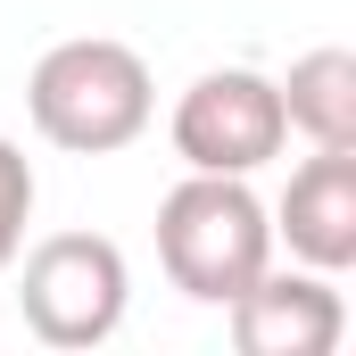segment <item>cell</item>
Instances as JSON below:
<instances>
[{
	"label": "cell",
	"instance_id": "cell-1",
	"mask_svg": "<svg viewBox=\"0 0 356 356\" xmlns=\"http://www.w3.org/2000/svg\"><path fill=\"white\" fill-rule=\"evenodd\" d=\"M149 108H158V91H149L141 50H124V42H108V33H83V42L42 50V67H33V83H25L33 133H42L50 149H67V158L133 149V141L149 133Z\"/></svg>",
	"mask_w": 356,
	"mask_h": 356
},
{
	"label": "cell",
	"instance_id": "cell-8",
	"mask_svg": "<svg viewBox=\"0 0 356 356\" xmlns=\"http://www.w3.org/2000/svg\"><path fill=\"white\" fill-rule=\"evenodd\" d=\"M25 224H33V166H25V149L0 133V273L17 266V249H25Z\"/></svg>",
	"mask_w": 356,
	"mask_h": 356
},
{
	"label": "cell",
	"instance_id": "cell-4",
	"mask_svg": "<svg viewBox=\"0 0 356 356\" xmlns=\"http://www.w3.org/2000/svg\"><path fill=\"white\" fill-rule=\"evenodd\" d=\"M290 116L282 91L257 67H216L175 99V158L191 175H257L266 158H282Z\"/></svg>",
	"mask_w": 356,
	"mask_h": 356
},
{
	"label": "cell",
	"instance_id": "cell-7",
	"mask_svg": "<svg viewBox=\"0 0 356 356\" xmlns=\"http://www.w3.org/2000/svg\"><path fill=\"white\" fill-rule=\"evenodd\" d=\"M282 91V116H290V133H307L315 149H356V50H307L298 67H290V83Z\"/></svg>",
	"mask_w": 356,
	"mask_h": 356
},
{
	"label": "cell",
	"instance_id": "cell-3",
	"mask_svg": "<svg viewBox=\"0 0 356 356\" xmlns=\"http://www.w3.org/2000/svg\"><path fill=\"white\" fill-rule=\"evenodd\" d=\"M124 298H133V273L108 232H50L42 249H25L17 307L42 348H99L124 323Z\"/></svg>",
	"mask_w": 356,
	"mask_h": 356
},
{
	"label": "cell",
	"instance_id": "cell-2",
	"mask_svg": "<svg viewBox=\"0 0 356 356\" xmlns=\"http://www.w3.org/2000/svg\"><path fill=\"white\" fill-rule=\"evenodd\" d=\"M158 257L166 282L199 307H232L273 266V216L249 175H191L158 199Z\"/></svg>",
	"mask_w": 356,
	"mask_h": 356
},
{
	"label": "cell",
	"instance_id": "cell-6",
	"mask_svg": "<svg viewBox=\"0 0 356 356\" xmlns=\"http://www.w3.org/2000/svg\"><path fill=\"white\" fill-rule=\"evenodd\" d=\"M273 241H290V257L315 273H348L356 266V149H315L282 207H273Z\"/></svg>",
	"mask_w": 356,
	"mask_h": 356
},
{
	"label": "cell",
	"instance_id": "cell-5",
	"mask_svg": "<svg viewBox=\"0 0 356 356\" xmlns=\"http://www.w3.org/2000/svg\"><path fill=\"white\" fill-rule=\"evenodd\" d=\"M348 332V307L332 290V273L298 266V273H257L241 298H232V340L241 356H332Z\"/></svg>",
	"mask_w": 356,
	"mask_h": 356
}]
</instances>
